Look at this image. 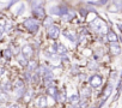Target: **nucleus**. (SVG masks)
Instances as JSON below:
<instances>
[{"label":"nucleus","instance_id":"nucleus-29","mask_svg":"<svg viewBox=\"0 0 122 108\" xmlns=\"http://www.w3.org/2000/svg\"><path fill=\"white\" fill-rule=\"evenodd\" d=\"M6 108H19V107H18L17 103H11V104H9Z\"/></svg>","mask_w":122,"mask_h":108},{"label":"nucleus","instance_id":"nucleus-30","mask_svg":"<svg viewBox=\"0 0 122 108\" xmlns=\"http://www.w3.org/2000/svg\"><path fill=\"white\" fill-rule=\"evenodd\" d=\"M11 30V24L10 23H6L5 24V31H10Z\"/></svg>","mask_w":122,"mask_h":108},{"label":"nucleus","instance_id":"nucleus-31","mask_svg":"<svg viewBox=\"0 0 122 108\" xmlns=\"http://www.w3.org/2000/svg\"><path fill=\"white\" fill-rule=\"evenodd\" d=\"M72 73H79L78 67H72Z\"/></svg>","mask_w":122,"mask_h":108},{"label":"nucleus","instance_id":"nucleus-28","mask_svg":"<svg viewBox=\"0 0 122 108\" xmlns=\"http://www.w3.org/2000/svg\"><path fill=\"white\" fill-rule=\"evenodd\" d=\"M89 67L91 69V70H96L97 69V65H96V63H89Z\"/></svg>","mask_w":122,"mask_h":108},{"label":"nucleus","instance_id":"nucleus-11","mask_svg":"<svg viewBox=\"0 0 122 108\" xmlns=\"http://www.w3.org/2000/svg\"><path fill=\"white\" fill-rule=\"evenodd\" d=\"M17 61H18V64H19L20 66H28V64H29V60L23 55V54H19V55H17Z\"/></svg>","mask_w":122,"mask_h":108},{"label":"nucleus","instance_id":"nucleus-9","mask_svg":"<svg viewBox=\"0 0 122 108\" xmlns=\"http://www.w3.org/2000/svg\"><path fill=\"white\" fill-rule=\"evenodd\" d=\"M91 28L95 30V31H99L103 27H102V22H101V19L99 18H96L92 23H91Z\"/></svg>","mask_w":122,"mask_h":108},{"label":"nucleus","instance_id":"nucleus-22","mask_svg":"<svg viewBox=\"0 0 122 108\" xmlns=\"http://www.w3.org/2000/svg\"><path fill=\"white\" fill-rule=\"evenodd\" d=\"M51 25H53V18H50V17L46 18V21H44V27H46V28H50Z\"/></svg>","mask_w":122,"mask_h":108},{"label":"nucleus","instance_id":"nucleus-25","mask_svg":"<svg viewBox=\"0 0 122 108\" xmlns=\"http://www.w3.org/2000/svg\"><path fill=\"white\" fill-rule=\"evenodd\" d=\"M4 32H5V25H4V23H0V40H1Z\"/></svg>","mask_w":122,"mask_h":108},{"label":"nucleus","instance_id":"nucleus-12","mask_svg":"<svg viewBox=\"0 0 122 108\" xmlns=\"http://www.w3.org/2000/svg\"><path fill=\"white\" fill-rule=\"evenodd\" d=\"M107 38H108V41H110L111 43L117 42V35H116L112 30H109V31H108V34H107Z\"/></svg>","mask_w":122,"mask_h":108},{"label":"nucleus","instance_id":"nucleus-34","mask_svg":"<svg viewBox=\"0 0 122 108\" xmlns=\"http://www.w3.org/2000/svg\"><path fill=\"white\" fill-rule=\"evenodd\" d=\"M117 27H118V29L122 31V24H121V23H118V24H117Z\"/></svg>","mask_w":122,"mask_h":108},{"label":"nucleus","instance_id":"nucleus-26","mask_svg":"<svg viewBox=\"0 0 122 108\" xmlns=\"http://www.w3.org/2000/svg\"><path fill=\"white\" fill-rule=\"evenodd\" d=\"M24 95H25V101L28 102V101L32 97V91H31V90H29V91H28V92H25Z\"/></svg>","mask_w":122,"mask_h":108},{"label":"nucleus","instance_id":"nucleus-8","mask_svg":"<svg viewBox=\"0 0 122 108\" xmlns=\"http://www.w3.org/2000/svg\"><path fill=\"white\" fill-rule=\"evenodd\" d=\"M36 104H37V107H38V108H46V107H47V104H48L47 97H46L44 95L40 96V97L37 98V101H36Z\"/></svg>","mask_w":122,"mask_h":108},{"label":"nucleus","instance_id":"nucleus-3","mask_svg":"<svg viewBox=\"0 0 122 108\" xmlns=\"http://www.w3.org/2000/svg\"><path fill=\"white\" fill-rule=\"evenodd\" d=\"M59 34H60V29H59V27H56V25H51V27L48 28V30H47L48 37H49V38H53V40L57 38V37H59Z\"/></svg>","mask_w":122,"mask_h":108},{"label":"nucleus","instance_id":"nucleus-7","mask_svg":"<svg viewBox=\"0 0 122 108\" xmlns=\"http://www.w3.org/2000/svg\"><path fill=\"white\" fill-rule=\"evenodd\" d=\"M110 50L112 53V55H120L121 53V47L117 42H114V43H110Z\"/></svg>","mask_w":122,"mask_h":108},{"label":"nucleus","instance_id":"nucleus-14","mask_svg":"<svg viewBox=\"0 0 122 108\" xmlns=\"http://www.w3.org/2000/svg\"><path fill=\"white\" fill-rule=\"evenodd\" d=\"M57 54H60L61 57L62 55H65V54L67 53V49H66V47L64 46V44H59L57 46V52H56Z\"/></svg>","mask_w":122,"mask_h":108},{"label":"nucleus","instance_id":"nucleus-16","mask_svg":"<svg viewBox=\"0 0 122 108\" xmlns=\"http://www.w3.org/2000/svg\"><path fill=\"white\" fill-rule=\"evenodd\" d=\"M3 55H4V58L10 59V58L13 55V53H12V50H11L10 48H7V49H4V50H3Z\"/></svg>","mask_w":122,"mask_h":108},{"label":"nucleus","instance_id":"nucleus-24","mask_svg":"<svg viewBox=\"0 0 122 108\" xmlns=\"http://www.w3.org/2000/svg\"><path fill=\"white\" fill-rule=\"evenodd\" d=\"M44 85L47 86V89L50 88V86H54V82H53V79H44Z\"/></svg>","mask_w":122,"mask_h":108},{"label":"nucleus","instance_id":"nucleus-1","mask_svg":"<svg viewBox=\"0 0 122 108\" xmlns=\"http://www.w3.org/2000/svg\"><path fill=\"white\" fill-rule=\"evenodd\" d=\"M23 24H24V27H25L30 32H37V31H38L40 25H38V22H37L35 18H28V19L24 21Z\"/></svg>","mask_w":122,"mask_h":108},{"label":"nucleus","instance_id":"nucleus-15","mask_svg":"<svg viewBox=\"0 0 122 108\" xmlns=\"http://www.w3.org/2000/svg\"><path fill=\"white\" fill-rule=\"evenodd\" d=\"M74 15H76L74 12L70 11V12H67L66 15H64V16H62V21H64V22H68V21H71V19L74 17Z\"/></svg>","mask_w":122,"mask_h":108},{"label":"nucleus","instance_id":"nucleus-21","mask_svg":"<svg viewBox=\"0 0 122 108\" xmlns=\"http://www.w3.org/2000/svg\"><path fill=\"white\" fill-rule=\"evenodd\" d=\"M9 96L6 95V92H0V103H5L7 102Z\"/></svg>","mask_w":122,"mask_h":108},{"label":"nucleus","instance_id":"nucleus-4","mask_svg":"<svg viewBox=\"0 0 122 108\" xmlns=\"http://www.w3.org/2000/svg\"><path fill=\"white\" fill-rule=\"evenodd\" d=\"M90 84L92 88H98L102 85V77L99 75H93L91 78H90Z\"/></svg>","mask_w":122,"mask_h":108},{"label":"nucleus","instance_id":"nucleus-32","mask_svg":"<svg viewBox=\"0 0 122 108\" xmlns=\"http://www.w3.org/2000/svg\"><path fill=\"white\" fill-rule=\"evenodd\" d=\"M116 75H117V72H112V73H111V77H110V78H111L112 81H115V79H116Z\"/></svg>","mask_w":122,"mask_h":108},{"label":"nucleus","instance_id":"nucleus-17","mask_svg":"<svg viewBox=\"0 0 122 108\" xmlns=\"http://www.w3.org/2000/svg\"><path fill=\"white\" fill-rule=\"evenodd\" d=\"M56 92H57V90H56L55 85H54V86H50V88H48V89H47V94H48V95H50V96H53V97H55Z\"/></svg>","mask_w":122,"mask_h":108},{"label":"nucleus","instance_id":"nucleus-13","mask_svg":"<svg viewBox=\"0 0 122 108\" xmlns=\"http://www.w3.org/2000/svg\"><path fill=\"white\" fill-rule=\"evenodd\" d=\"M36 69H37V63L35 60H30L29 64H28V72L36 71Z\"/></svg>","mask_w":122,"mask_h":108},{"label":"nucleus","instance_id":"nucleus-33","mask_svg":"<svg viewBox=\"0 0 122 108\" xmlns=\"http://www.w3.org/2000/svg\"><path fill=\"white\" fill-rule=\"evenodd\" d=\"M4 72H5V69H4L3 66H0V76H3Z\"/></svg>","mask_w":122,"mask_h":108},{"label":"nucleus","instance_id":"nucleus-23","mask_svg":"<svg viewBox=\"0 0 122 108\" xmlns=\"http://www.w3.org/2000/svg\"><path fill=\"white\" fill-rule=\"evenodd\" d=\"M79 100H80V98H79V96H78V95H72V96H71V98H70V101H71L72 103H74V104H77V103L79 102Z\"/></svg>","mask_w":122,"mask_h":108},{"label":"nucleus","instance_id":"nucleus-5","mask_svg":"<svg viewBox=\"0 0 122 108\" xmlns=\"http://www.w3.org/2000/svg\"><path fill=\"white\" fill-rule=\"evenodd\" d=\"M22 54H23L26 59H28V58H31V57L34 55V49H32V47L29 46V44L23 46V47H22Z\"/></svg>","mask_w":122,"mask_h":108},{"label":"nucleus","instance_id":"nucleus-2","mask_svg":"<svg viewBox=\"0 0 122 108\" xmlns=\"http://www.w3.org/2000/svg\"><path fill=\"white\" fill-rule=\"evenodd\" d=\"M49 12L51 15H55V16H61L62 17L64 15H66L68 12V10L66 7H59V6H53L49 9Z\"/></svg>","mask_w":122,"mask_h":108},{"label":"nucleus","instance_id":"nucleus-20","mask_svg":"<svg viewBox=\"0 0 122 108\" xmlns=\"http://www.w3.org/2000/svg\"><path fill=\"white\" fill-rule=\"evenodd\" d=\"M15 88H16V89H23V88H24V82H23L22 79H17V81L15 82Z\"/></svg>","mask_w":122,"mask_h":108},{"label":"nucleus","instance_id":"nucleus-19","mask_svg":"<svg viewBox=\"0 0 122 108\" xmlns=\"http://www.w3.org/2000/svg\"><path fill=\"white\" fill-rule=\"evenodd\" d=\"M1 89L4 90V92H7V91H10L11 90V83L7 81V82H5L3 85H1Z\"/></svg>","mask_w":122,"mask_h":108},{"label":"nucleus","instance_id":"nucleus-10","mask_svg":"<svg viewBox=\"0 0 122 108\" xmlns=\"http://www.w3.org/2000/svg\"><path fill=\"white\" fill-rule=\"evenodd\" d=\"M64 36L65 37H67L70 41H72V42H77L78 41V38H77V35L74 34V32H72V31H70V30H66V31H64Z\"/></svg>","mask_w":122,"mask_h":108},{"label":"nucleus","instance_id":"nucleus-18","mask_svg":"<svg viewBox=\"0 0 122 108\" xmlns=\"http://www.w3.org/2000/svg\"><path fill=\"white\" fill-rule=\"evenodd\" d=\"M91 95V89L90 88H83L81 89V96L83 97H89Z\"/></svg>","mask_w":122,"mask_h":108},{"label":"nucleus","instance_id":"nucleus-6","mask_svg":"<svg viewBox=\"0 0 122 108\" xmlns=\"http://www.w3.org/2000/svg\"><path fill=\"white\" fill-rule=\"evenodd\" d=\"M32 12H34V15L37 17V18H44V9L42 7V6H36V7H34L32 9Z\"/></svg>","mask_w":122,"mask_h":108},{"label":"nucleus","instance_id":"nucleus-27","mask_svg":"<svg viewBox=\"0 0 122 108\" xmlns=\"http://www.w3.org/2000/svg\"><path fill=\"white\" fill-rule=\"evenodd\" d=\"M23 12H24V5L22 4V5H20V7H19V10H18V12H17V16H20Z\"/></svg>","mask_w":122,"mask_h":108}]
</instances>
